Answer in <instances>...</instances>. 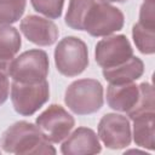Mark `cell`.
I'll use <instances>...</instances> for the list:
<instances>
[{"mask_svg":"<svg viewBox=\"0 0 155 155\" xmlns=\"http://www.w3.org/2000/svg\"><path fill=\"white\" fill-rule=\"evenodd\" d=\"M0 147L4 151L17 155L57 153L44 132L28 121H18L11 125L1 136Z\"/></svg>","mask_w":155,"mask_h":155,"instance_id":"6da1fadb","label":"cell"},{"mask_svg":"<svg viewBox=\"0 0 155 155\" xmlns=\"http://www.w3.org/2000/svg\"><path fill=\"white\" fill-rule=\"evenodd\" d=\"M124 23L125 17L120 8L109 2L92 0L84 15L81 30L87 31L94 38L109 36L121 30Z\"/></svg>","mask_w":155,"mask_h":155,"instance_id":"7a4b0ae2","label":"cell"},{"mask_svg":"<svg viewBox=\"0 0 155 155\" xmlns=\"http://www.w3.org/2000/svg\"><path fill=\"white\" fill-rule=\"evenodd\" d=\"M64 103L76 115L93 114L103 107V86L96 79L76 80L67 87Z\"/></svg>","mask_w":155,"mask_h":155,"instance_id":"3957f363","label":"cell"},{"mask_svg":"<svg viewBox=\"0 0 155 155\" xmlns=\"http://www.w3.org/2000/svg\"><path fill=\"white\" fill-rule=\"evenodd\" d=\"M54 64L57 70L67 78L80 75L88 65L86 44L76 36L63 38L54 48Z\"/></svg>","mask_w":155,"mask_h":155,"instance_id":"277c9868","label":"cell"},{"mask_svg":"<svg viewBox=\"0 0 155 155\" xmlns=\"http://www.w3.org/2000/svg\"><path fill=\"white\" fill-rule=\"evenodd\" d=\"M50 69L48 56L39 48L28 50L11 62L8 76L18 82H39L46 80Z\"/></svg>","mask_w":155,"mask_h":155,"instance_id":"5b68a950","label":"cell"},{"mask_svg":"<svg viewBox=\"0 0 155 155\" xmlns=\"http://www.w3.org/2000/svg\"><path fill=\"white\" fill-rule=\"evenodd\" d=\"M50 98V86L47 80L39 82H18L12 81L11 102L17 114L31 116Z\"/></svg>","mask_w":155,"mask_h":155,"instance_id":"8992f818","label":"cell"},{"mask_svg":"<svg viewBox=\"0 0 155 155\" xmlns=\"http://www.w3.org/2000/svg\"><path fill=\"white\" fill-rule=\"evenodd\" d=\"M35 124L51 143H61L71 132L75 120L62 105L51 104L36 117Z\"/></svg>","mask_w":155,"mask_h":155,"instance_id":"52a82bcc","label":"cell"},{"mask_svg":"<svg viewBox=\"0 0 155 155\" xmlns=\"http://www.w3.org/2000/svg\"><path fill=\"white\" fill-rule=\"evenodd\" d=\"M98 137L109 149L119 150L127 148L132 140L130 120L115 113L103 115L98 124Z\"/></svg>","mask_w":155,"mask_h":155,"instance_id":"ba28073f","label":"cell"},{"mask_svg":"<svg viewBox=\"0 0 155 155\" xmlns=\"http://www.w3.org/2000/svg\"><path fill=\"white\" fill-rule=\"evenodd\" d=\"M132 56L133 48L128 39L122 34L104 36V39L97 42L94 50V59L103 69L122 64Z\"/></svg>","mask_w":155,"mask_h":155,"instance_id":"9c48e42d","label":"cell"},{"mask_svg":"<svg viewBox=\"0 0 155 155\" xmlns=\"http://www.w3.org/2000/svg\"><path fill=\"white\" fill-rule=\"evenodd\" d=\"M19 30L28 41L38 46H51L58 39V28L48 18L36 15L24 17L19 23Z\"/></svg>","mask_w":155,"mask_h":155,"instance_id":"30bf717a","label":"cell"},{"mask_svg":"<svg viewBox=\"0 0 155 155\" xmlns=\"http://www.w3.org/2000/svg\"><path fill=\"white\" fill-rule=\"evenodd\" d=\"M102 150L99 138L96 132L88 127H78L64 139L61 145L63 155H87L98 154Z\"/></svg>","mask_w":155,"mask_h":155,"instance_id":"8fae6325","label":"cell"},{"mask_svg":"<svg viewBox=\"0 0 155 155\" xmlns=\"http://www.w3.org/2000/svg\"><path fill=\"white\" fill-rule=\"evenodd\" d=\"M140 97L139 85L133 82L109 84L107 87V103L116 111L130 113L138 103Z\"/></svg>","mask_w":155,"mask_h":155,"instance_id":"7c38bea8","label":"cell"},{"mask_svg":"<svg viewBox=\"0 0 155 155\" xmlns=\"http://www.w3.org/2000/svg\"><path fill=\"white\" fill-rule=\"evenodd\" d=\"M144 73V63L140 58L132 56L128 61L113 68H104L102 74L109 84H125L138 80Z\"/></svg>","mask_w":155,"mask_h":155,"instance_id":"4fadbf2b","label":"cell"},{"mask_svg":"<svg viewBox=\"0 0 155 155\" xmlns=\"http://www.w3.org/2000/svg\"><path fill=\"white\" fill-rule=\"evenodd\" d=\"M22 45L19 31L12 25H0V70L8 74V67Z\"/></svg>","mask_w":155,"mask_h":155,"instance_id":"5bb4252c","label":"cell"},{"mask_svg":"<svg viewBox=\"0 0 155 155\" xmlns=\"http://www.w3.org/2000/svg\"><path fill=\"white\" fill-rule=\"evenodd\" d=\"M133 121V140L138 147L145 148L148 150H154V126H155V111L143 113L134 119Z\"/></svg>","mask_w":155,"mask_h":155,"instance_id":"9a60e30c","label":"cell"},{"mask_svg":"<svg viewBox=\"0 0 155 155\" xmlns=\"http://www.w3.org/2000/svg\"><path fill=\"white\" fill-rule=\"evenodd\" d=\"M132 38L140 53L153 54L155 52V28L136 23L132 28Z\"/></svg>","mask_w":155,"mask_h":155,"instance_id":"2e32d148","label":"cell"},{"mask_svg":"<svg viewBox=\"0 0 155 155\" xmlns=\"http://www.w3.org/2000/svg\"><path fill=\"white\" fill-rule=\"evenodd\" d=\"M27 0H0V25H10L21 19Z\"/></svg>","mask_w":155,"mask_h":155,"instance_id":"e0dca14e","label":"cell"},{"mask_svg":"<svg viewBox=\"0 0 155 155\" xmlns=\"http://www.w3.org/2000/svg\"><path fill=\"white\" fill-rule=\"evenodd\" d=\"M140 88V97L139 101L137 103V105L130 111L127 113V116L132 120L136 116L143 114V113H148V111H154V88L149 82H142L139 85Z\"/></svg>","mask_w":155,"mask_h":155,"instance_id":"ac0fdd59","label":"cell"},{"mask_svg":"<svg viewBox=\"0 0 155 155\" xmlns=\"http://www.w3.org/2000/svg\"><path fill=\"white\" fill-rule=\"evenodd\" d=\"M33 8L48 19H57L62 16L64 0H30Z\"/></svg>","mask_w":155,"mask_h":155,"instance_id":"d6986e66","label":"cell"},{"mask_svg":"<svg viewBox=\"0 0 155 155\" xmlns=\"http://www.w3.org/2000/svg\"><path fill=\"white\" fill-rule=\"evenodd\" d=\"M138 23L150 28H155V1L154 0H144L139 10Z\"/></svg>","mask_w":155,"mask_h":155,"instance_id":"ffe728a7","label":"cell"},{"mask_svg":"<svg viewBox=\"0 0 155 155\" xmlns=\"http://www.w3.org/2000/svg\"><path fill=\"white\" fill-rule=\"evenodd\" d=\"M10 93V81H8V74L0 70V105H2Z\"/></svg>","mask_w":155,"mask_h":155,"instance_id":"44dd1931","label":"cell"},{"mask_svg":"<svg viewBox=\"0 0 155 155\" xmlns=\"http://www.w3.org/2000/svg\"><path fill=\"white\" fill-rule=\"evenodd\" d=\"M98 1H103V2H125L127 0H98Z\"/></svg>","mask_w":155,"mask_h":155,"instance_id":"7402d4cb","label":"cell"}]
</instances>
